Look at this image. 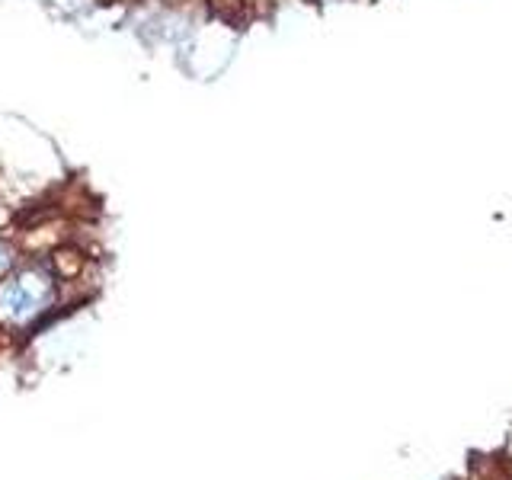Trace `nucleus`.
Segmentation results:
<instances>
[{
  "label": "nucleus",
  "mask_w": 512,
  "mask_h": 480,
  "mask_svg": "<svg viewBox=\"0 0 512 480\" xmlns=\"http://www.w3.org/2000/svg\"><path fill=\"white\" fill-rule=\"evenodd\" d=\"M52 276L42 269H23L0 285V317L13 320V324H26V320L39 317L48 304H52Z\"/></svg>",
  "instance_id": "obj_1"
},
{
  "label": "nucleus",
  "mask_w": 512,
  "mask_h": 480,
  "mask_svg": "<svg viewBox=\"0 0 512 480\" xmlns=\"http://www.w3.org/2000/svg\"><path fill=\"white\" fill-rule=\"evenodd\" d=\"M13 263H16V253H13V247L7 244V240L0 237V276H4V272H10Z\"/></svg>",
  "instance_id": "obj_2"
}]
</instances>
